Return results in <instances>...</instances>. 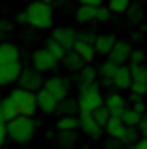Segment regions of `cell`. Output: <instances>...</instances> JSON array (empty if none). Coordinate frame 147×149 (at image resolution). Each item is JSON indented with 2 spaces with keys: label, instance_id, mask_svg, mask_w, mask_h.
<instances>
[{
  "label": "cell",
  "instance_id": "6da1fadb",
  "mask_svg": "<svg viewBox=\"0 0 147 149\" xmlns=\"http://www.w3.org/2000/svg\"><path fill=\"white\" fill-rule=\"evenodd\" d=\"M24 13V19H26L28 26L37 28V30H48L52 26V7L45 2H39V0H35V2H30L26 7V11Z\"/></svg>",
  "mask_w": 147,
  "mask_h": 149
},
{
  "label": "cell",
  "instance_id": "7a4b0ae2",
  "mask_svg": "<svg viewBox=\"0 0 147 149\" xmlns=\"http://www.w3.org/2000/svg\"><path fill=\"white\" fill-rule=\"evenodd\" d=\"M7 138H11L13 143H20V145H24V143H28L30 138L35 136V130H37V121L33 119V117H15L7 123Z\"/></svg>",
  "mask_w": 147,
  "mask_h": 149
},
{
  "label": "cell",
  "instance_id": "3957f363",
  "mask_svg": "<svg viewBox=\"0 0 147 149\" xmlns=\"http://www.w3.org/2000/svg\"><path fill=\"white\" fill-rule=\"evenodd\" d=\"M76 102H78V110L87 112V115H91L93 110H98L100 106H104V97H102V91H100L98 84H91L87 89H82L80 91V97Z\"/></svg>",
  "mask_w": 147,
  "mask_h": 149
},
{
  "label": "cell",
  "instance_id": "277c9868",
  "mask_svg": "<svg viewBox=\"0 0 147 149\" xmlns=\"http://www.w3.org/2000/svg\"><path fill=\"white\" fill-rule=\"evenodd\" d=\"M9 97L13 100L15 112L20 117H33V112L37 110V102H35V93H28L24 89H13Z\"/></svg>",
  "mask_w": 147,
  "mask_h": 149
},
{
  "label": "cell",
  "instance_id": "5b68a950",
  "mask_svg": "<svg viewBox=\"0 0 147 149\" xmlns=\"http://www.w3.org/2000/svg\"><path fill=\"white\" fill-rule=\"evenodd\" d=\"M95 35L93 33H78L76 35V43H74V52L84 61V63H91L95 58V48H93Z\"/></svg>",
  "mask_w": 147,
  "mask_h": 149
},
{
  "label": "cell",
  "instance_id": "8992f818",
  "mask_svg": "<svg viewBox=\"0 0 147 149\" xmlns=\"http://www.w3.org/2000/svg\"><path fill=\"white\" fill-rule=\"evenodd\" d=\"M17 82H20L17 89H24V91H28V93H35V91H41L43 89L41 74L35 71L33 67H24L22 74H20V78H17Z\"/></svg>",
  "mask_w": 147,
  "mask_h": 149
},
{
  "label": "cell",
  "instance_id": "52a82bcc",
  "mask_svg": "<svg viewBox=\"0 0 147 149\" xmlns=\"http://www.w3.org/2000/svg\"><path fill=\"white\" fill-rule=\"evenodd\" d=\"M69 84H72V82H69L67 78H63V76H52V78L43 80V89L48 91V93L52 95L56 102H61V100H65V97H67Z\"/></svg>",
  "mask_w": 147,
  "mask_h": 149
},
{
  "label": "cell",
  "instance_id": "ba28073f",
  "mask_svg": "<svg viewBox=\"0 0 147 149\" xmlns=\"http://www.w3.org/2000/svg\"><path fill=\"white\" fill-rule=\"evenodd\" d=\"M132 43L130 41H123V39H117V43H115V48L110 50L108 54V61L110 63H115L117 67H123L125 63L130 61V54H132Z\"/></svg>",
  "mask_w": 147,
  "mask_h": 149
},
{
  "label": "cell",
  "instance_id": "9c48e42d",
  "mask_svg": "<svg viewBox=\"0 0 147 149\" xmlns=\"http://www.w3.org/2000/svg\"><path fill=\"white\" fill-rule=\"evenodd\" d=\"M59 65V61L54 58L52 54L48 52V50H37V52L33 54V69L39 71V74H43V71H54Z\"/></svg>",
  "mask_w": 147,
  "mask_h": 149
},
{
  "label": "cell",
  "instance_id": "30bf717a",
  "mask_svg": "<svg viewBox=\"0 0 147 149\" xmlns=\"http://www.w3.org/2000/svg\"><path fill=\"white\" fill-rule=\"evenodd\" d=\"M78 127L82 130V134H84V136L93 138V141L102 138V132H104V127H102V125H98V123L93 121V117L87 115V112H80V117H78Z\"/></svg>",
  "mask_w": 147,
  "mask_h": 149
},
{
  "label": "cell",
  "instance_id": "8fae6325",
  "mask_svg": "<svg viewBox=\"0 0 147 149\" xmlns=\"http://www.w3.org/2000/svg\"><path fill=\"white\" fill-rule=\"evenodd\" d=\"M76 30L69 28V26H61V28H54L52 33V39L56 41V43L61 45V48H65L69 52V50H74V43H76Z\"/></svg>",
  "mask_w": 147,
  "mask_h": 149
},
{
  "label": "cell",
  "instance_id": "7c38bea8",
  "mask_svg": "<svg viewBox=\"0 0 147 149\" xmlns=\"http://www.w3.org/2000/svg\"><path fill=\"white\" fill-rule=\"evenodd\" d=\"M35 102H37V108L41 110V112H45V115H50V112H56L59 102L54 100V97L50 95L45 89H41V91H37V93H35Z\"/></svg>",
  "mask_w": 147,
  "mask_h": 149
},
{
  "label": "cell",
  "instance_id": "4fadbf2b",
  "mask_svg": "<svg viewBox=\"0 0 147 149\" xmlns=\"http://www.w3.org/2000/svg\"><path fill=\"white\" fill-rule=\"evenodd\" d=\"M20 74H22L20 61L17 63H11V65H2V67H0V84L7 86V84H11V82H17Z\"/></svg>",
  "mask_w": 147,
  "mask_h": 149
},
{
  "label": "cell",
  "instance_id": "5bb4252c",
  "mask_svg": "<svg viewBox=\"0 0 147 149\" xmlns=\"http://www.w3.org/2000/svg\"><path fill=\"white\" fill-rule=\"evenodd\" d=\"M104 108L110 112V117H119L121 112H123V108H125V100H123V95H121V93H110V95H106V100H104Z\"/></svg>",
  "mask_w": 147,
  "mask_h": 149
},
{
  "label": "cell",
  "instance_id": "9a60e30c",
  "mask_svg": "<svg viewBox=\"0 0 147 149\" xmlns=\"http://www.w3.org/2000/svg\"><path fill=\"white\" fill-rule=\"evenodd\" d=\"M117 43V37L115 35H95V41H93V48H95V54H110V50L115 48Z\"/></svg>",
  "mask_w": 147,
  "mask_h": 149
},
{
  "label": "cell",
  "instance_id": "2e32d148",
  "mask_svg": "<svg viewBox=\"0 0 147 149\" xmlns=\"http://www.w3.org/2000/svg\"><path fill=\"white\" fill-rule=\"evenodd\" d=\"M20 61V50L15 43H0V67L2 65H11Z\"/></svg>",
  "mask_w": 147,
  "mask_h": 149
},
{
  "label": "cell",
  "instance_id": "e0dca14e",
  "mask_svg": "<svg viewBox=\"0 0 147 149\" xmlns=\"http://www.w3.org/2000/svg\"><path fill=\"white\" fill-rule=\"evenodd\" d=\"M95 78H98V69L89 67V65H84V67L76 74V82H78L80 91L87 89V86H91V84H95Z\"/></svg>",
  "mask_w": 147,
  "mask_h": 149
},
{
  "label": "cell",
  "instance_id": "ac0fdd59",
  "mask_svg": "<svg viewBox=\"0 0 147 149\" xmlns=\"http://www.w3.org/2000/svg\"><path fill=\"white\" fill-rule=\"evenodd\" d=\"M106 134L108 138H115V141H123V134H125V125L121 123L119 117H110L108 123H106Z\"/></svg>",
  "mask_w": 147,
  "mask_h": 149
},
{
  "label": "cell",
  "instance_id": "d6986e66",
  "mask_svg": "<svg viewBox=\"0 0 147 149\" xmlns=\"http://www.w3.org/2000/svg\"><path fill=\"white\" fill-rule=\"evenodd\" d=\"M17 117V112H15V106H13V100L11 97H2V102H0V123L2 125H7L11 119Z\"/></svg>",
  "mask_w": 147,
  "mask_h": 149
},
{
  "label": "cell",
  "instance_id": "ffe728a7",
  "mask_svg": "<svg viewBox=\"0 0 147 149\" xmlns=\"http://www.w3.org/2000/svg\"><path fill=\"white\" fill-rule=\"evenodd\" d=\"M130 84H132V78H130V69L128 65H123V67L117 69V74H115L113 78V86H117V89H130Z\"/></svg>",
  "mask_w": 147,
  "mask_h": 149
},
{
  "label": "cell",
  "instance_id": "44dd1931",
  "mask_svg": "<svg viewBox=\"0 0 147 149\" xmlns=\"http://www.w3.org/2000/svg\"><path fill=\"white\" fill-rule=\"evenodd\" d=\"M63 63H65V69H69V71H74V74H78V71H80V69H82V67H84V65H87V63H84V61H82V58H80V56H78V54H76V52H74V50H69V52H67V54H65V58H63Z\"/></svg>",
  "mask_w": 147,
  "mask_h": 149
},
{
  "label": "cell",
  "instance_id": "7402d4cb",
  "mask_svg": "<svg viewBox=\"0 0 147 149\" xmlns=\"http://www.w3.org/2000/svg\"><path fill=\"white\" fill-rule=\"evenodd\" d=\"M125 15H128V22L130 24H141L143 22V17H145V9H143V4L141 2H132L128 7V11H125Z\"/></svg>",
  "mask_w": 147,
  "mask_h": 149
},
{
  "label": "cell",
  "instance_id": "603a6c76",
  "mask_svg": "<svg viewBox=\"0 0 147 149\" xmlns=\"http://www.w3.org/2000/svg\"><path fill=\"white\" fill-rule=\"evenodd\" d=\"M76 110H78V102L69 100V97L61 100L59 106H56V112H59L61 117H76Z\"/></svg>",
  "mask_w": 147,
  "mask_h": 149
},
{
  "label": "cell",
  "instance_id": "cb8c5ba5",
  "mask_svg": "<svg viewBox=\"0 0 147 149\" xmlns=\"http://www.w3.org/2000/svg\"><path fill=\"white\" fill-rule=\"evenodd\" d=\"M130 78L134 84H147V67L145 65H128Z\"/></svg>",
  "mask_w": 147,
  "mask_h": 149
},
{
  "label": "cell",
  "instance_id": "d4e9b609",
  "mask_svg": "<svg viewBox=\"0 0 147 149\" xmlns=\"http://www.w3.org/2000/svg\"><path fill=\"white\" fill-rule=\"evenodd\" d=\"M59 145L63 149L78 147V132H59Z\"/></svg>",
  "mask_w": 147,
  "mask_h": 149
},
{
  "label": "cell",
  "instance_id": "484cf974",
  "mask_svg": "<svg viewBox=\"0 0 147 149\" xmlns=\"http://www.w3.org/2000/svg\"><path fill=\"white\" fill-rule=\"evenodd\" d=\"M119 119H121V123H123L125 127H136L141 123V115L134 112L132 108H123V112L119 115Z\"/></svg>",
  "mask_w": 147,
  "mask_h": 149
},
{
  "label": "cell",
  "instance_id": "4316f807",
  "mask_svg": "<svg viewBox=\"0 0 147 149\" xmlns=\"http://www.w3.org/2000/svg\"><path fill=\"white\" fill-rule=\"evenodd\" d=\"M59 132H76L78 130V117H61L56 121Z\"/></svg>",
  "mask_w": 147,
  "mask_h": 149
},
{
  "label": "cell",
  "instance_id": "83f0119b",
  "mask_svg": "<svg viewBox=\"0 0 147 149\" xmlns=\"http://www.w3.org/2000/svg\"><path fill=\"white\" fill-rule=\"evenodd\" d=\"M117 65L115 63H110V61H104L102 65H100V69H98V74L102 76V80H110L113 82V78H115V74H117Z\"/></svg>",
  "mask_w": 147,
  "mask_h": 149
},
{
  "label": "cell",
  "instance_id": "f1b7e54d",
  "mask_svg": "<svg viewBox=\"0 0 147 149\" xmlns=\"http://www.w3.org/2000/svg\"><path fill=\"white\" fill-rule=\"evenodd\" d=\"M132 4V0H108V11L110 13H117V15H125L128 7Z\"/></svg>",
  "mask_w": 147,
  "mask_h": 149
},
{
  "label": "cell",
  "instance_id": "f546056e",
  "mask_svg": "<svg viewBox=\"0 0 147 149\" xmlns=\"http://www.w3.org/2000/svg\"><path fill=\"white\" fill-rule=\"evenodd\" d=\"M45 50H48V52L52 54L56 61H63V58H65V54H67V50H65V48H61V45H59L52 37H50V39H48V43H45Z\"/></svg>",
  "mask_w": 147,
  "mask_h": 149
},
{
  "label": "cell",
  "instance_id": "4dcf8cb0",
  "mask_svg": "<svg viewBox=\"0 0 147 149\" xmlns=\"http://www.w3.org/2000/svg\"><path fill=\"white\" fill-rule=\"evenodd\" d=\"M76 19L82 22V24L95 19V9H91V7H78V11H76Z\"/></svg>",
  "mask_w": 147,
  "mask_h": 149
},
{
  "label": "cell",
  "instance_id": "1f68e13d",
  "mask_svg": "<svg viewBox=\"0 0 147 149\" xmlns=\"http://www.w3.org/2000/svg\"><path fill=\"white\" fill-rule=\"evenodd\" d=\"M91 117H93V121L98 123V125H102V127H104L106 123H108V119H110V112L106 110L104 106H100L98 110H93V112H91Z\"/></svg>",
  "mask_w": 147,
  "mask_h": 149
},
{
  "label": "cell",
  "instance_id": "d6a6232c",
  "mask_svg": "<svg viewBox=\"0 0 147 149\" xmlns=\"http://www.w3.org/2000/svg\"><path fill=\"white\" fill-rule=\"evenodd\" d=\"M128 102L132 104V110H134V112H139L141 117L145 115L147 106H145V100H143V97H139V95H134V93H132V95H130V100H128Z\"/></svg>",
  "mask_w": 147,
  "mask_h": 149
},
{
  "label": "cell",
  "instance_id": "836d02e7",
  "mask_svg": "<svg viewBox=\"0 0 147 149\" xmlns=\"http://www.w3.org/2000/svg\"><path fill=\"white\" fill-rule=\"evenodd\" d=\"M136 141H139V130L136 127H125V134H123V141L125 145H136Z\"/></svg>",
  "mask_w": 147,
  "mask_h": 149
},
{
  "label": "cell",
  "instance_id": "e575fe53",
  "mask_svg": "<svg viewBox=\"0 0 147 149\" xmlns=\"http://www.w3.org/2000/svg\"><path fill=\"white\" fill-rule=\"evenodd\" d=\"M143 61H145L143 50H132V54H130V65H143Z\"/></svg>",
  "mask_w": 147,
  "mask_h": 149
},
{
  "label": "cell",
  "instance_id": "d590c367",
  "mask_svg": "<svg viewBox=\"0 0 147 149\" xmlns=\"http://www.w3.org/2000/svg\"><path fill=\"white\" fill-rule=\"evenodd\" d=\"M95 19H98V22H106V19H110V11L106 7H98V9H95Z\"/></svg>",
  "mask_w": 147,
  "mask_h": 149
},
{
  "label": "cell",
  "instance_id": "8d00e7d4",
  "mask_svg": "<svg viewBox=\"0 0 147 149\" xmlns=\"http://www.w3.org/2000/svg\"><path fill=\"white\" fill-rule=\"evenodd\" d=\"M80 2V7H91V9H98V7H102V2L104 0H78Z\"/></svg>",
  "mask_w": 147,
  "mask_h": 149
},
{
  "label": "cell",
  "instance_id": "74e56055",
  "mask_svg": "<svg viewBox=\"0 0 147 149\" xmlns=\"http://www.w3.org/2000/svg\"><path fill=\"white\" fill-rule=\"evenodd\" d=\"M104 149H123V143H121V141H115V138H108V141H106V145H104Z\"/></svg>",
  "mask_w": 147,
  "mask_h": 149
},
{
  "label": "cell",
  "instance_id": "f35d334b",
  "mask_svg": "<svg viewBox=\"0 0 147 149\" xmlns=\"http://www.w3.org/2000/svg\"><path fill=\"white\" fill-rule=\"evenodd\" d=\"M136 130H139L141 134H143V138H147V115L141 117V123L136 125Z\"/></svg>",
  "mask_w": 147,
  "mask_h": 149
},
{
  "label": "cell",
  "instance_id": "ab89813d",
  "mask_svg": "<svg viewBox=\"0 0 147 149\" xmlns=\"http://www.w3.org/2000/svg\"><path fill=\"white\" fill-rule=\"evenodd\" d=\"M13 24L9 22V19H0V33H11Z\"/></svg>",
  "mask_w": 147,
  "mask_h": 149
},
{
  "label": "cell",
  "instance_id": "60d3db41",
  "mask_svg": "<svg viewBox=\"0 0 147 149\" xmlns=\"http://www.w3.org/2000/svg\"><path fill=\"white\" fill-rule=\"evenodd\" d=\"M4 141H7V127H4L2 123H0V147L4 145Z\"/></svg>",
  "mask_w": 147,
  "mask_h": 149
},
{
  "label": "cell",
  "instance_id": "b9f144b4",
  "mask_svg": "<svg viewBox=\"0 0 147 149\" xmlns=\"http://www.w3.org/2000/svg\"><path fill=\"white\" fill-rule=\"evenodd\" d=\"M134 147H136V149H147V138H139Z\"/></svg>",
  "mask_w": 147,
  "mask_h": 149
},
{
  "label": "cell",
  "instance_id": "7bdbcfd3",
  "mask_svg": "<svg viewBox=\"0 0 147 149\" xmlns=\"http://www.w3.org/2000/svg\"><path fill=\"white\" fill-rule=\"evenodd\" d=\"M132 39H134V41H139V39H143V33H132Z\"/></svg>",
  "mask_w": 147,
  "mask_h": 149
},
{
  "label": "cell",
  "instance_id": "ee69618b",
  "mask_svg": "<svg viewBox=\"0 0 147 149\" xmlns=\"http://www.w3.org/2000/svg\"><path fill=\"white\" fill-rule=\"evenodd\" d=\"M39 2H45V4H50V2H54V0H39Z\"/></svg>",
  "mask_w": 147,
  "mask_h": 149
},
{
  "label": "cell",
  "instance_id": "f6af8a7d",
  "mask_svg": "<svg viewBox=\"0 0 147 149\" xmlns=\"http://www.w3.org/2000/svg\"><path fill=\"white\" fill-rule=\"evenodd\" d=\"M123 149H136V147L134 145H128V147H123Z\"/></svg>",
  "mask_w": 147,
  "mask_h": 149
},
{
  "label": "cell",
  "instance_id": "bcb514c9",
  "mask_svg": "<svg viewBox=\"0 0 147 149\" xmlns=\"http://www.w3.org/2000/svg\"><path fill=\"white\" fill-rule=\"evenodd\" d=\"M76 149H89V147H76Z\"/></svg>",
  "mask_w": 147,
  "mask_h": 149
},
{
  "label": "cell",
  "instance_id": "7dc6e473",
  "mask_svg": "<svg viewBox=\"0 0 147 149\" xmlns=\"http://www.w3.org/2000/svg\"><path fill=\"white\" fill-rule=\"evenodd\" d=\"M0 102H2V97H0Z\"/></svg>",
  "mask_w": 147,
  "mask_h": 149
},
{
  "label": "cell",
  "instance_id": "c3c4849f",
  "mask_svg": "<svg viewBox=\"0 0 147 149\" xmlns=\"http://www.w3.org/2000/svg\"><path fill=\"white\" fill-rule=\"evenodd\" d=\"M145 106H147V104H145Z\"/></svg>",
  "mask_w": 147,
  "mask_h": 149
}]
</instances>
